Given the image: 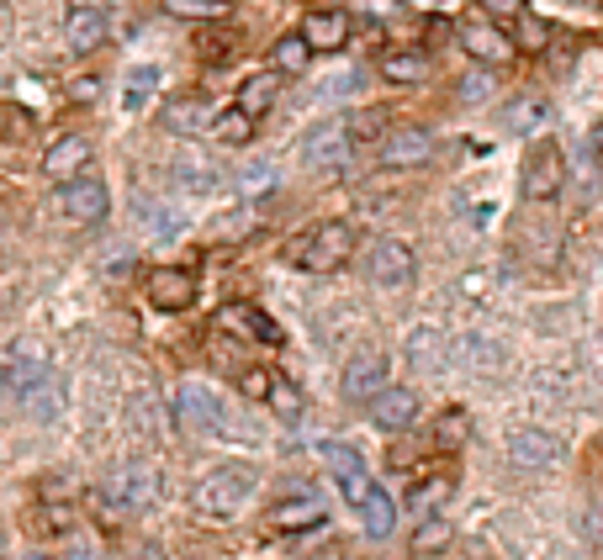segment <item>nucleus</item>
Masks as SVG:
<instances>
[{"instance_id": "obj_39", "label": "nucleus", "mask_w": 603, "mask_h": 560, "mask_svg": "<svg viewBox=\"0 0 603 560\" xmlns=\"http://www.w3.org/2000/svg\"><path fill=\"white\" fill-rule=\"evenodd\" d=\"M482 11H492V16H519L524 5H519V0H482Z\"/></svg>"}, {"instance_id": "obj_37", "label": "nucleus", "mask_w": 603, "mask_h": 560, "mask_svg": "<svg viewBox=\"0 0 603 560\" xmlns=\"http://www.w3.org/2000/svg\"><path fill=\"white\" fill-rule=\"evenodd\" d=\"M181 185L185 191H217V170H207V164H181Z\"/></svg>"}, {"instance_id": "obj_28", "label": "nucleus", "mask_w": 603, "mask_h": 560, "mask_svg": "<svg viewBox=\"0 0 603 560\" xmlns=\"http://www.w3.org/2000/svg\"><path fill=\"white\" fill-rule=\"evenodd\" d=\"M307 64H312V48H307V37H302V32L281 37V43L271 48V69H275V75H302Z\"/></svg>"}, {"instance_id": "obj_42", "label": "nucleus", "mask_w": 603, "mask_h": 560, "mask_svg": "<svg viewBox=\"0 0 603 560\" xmlns=\"http://www.w3.org/2000/svg\"><path fill=\"white\" fill-rule=\"evenodd\" d=\"M577 5H603V0H577Z\"/></svg>"}, {"instance_id": "obj_11", "label": "nucleus", "mask_w": 603, "mask_h": 560, "mask_svg": "<svg viewBox=\"0 0 603 560\" xmlns=\"http://www.w3.org/2000/svg\"><path fill=\"white\" fill-rule=\"evenodd\" d=\"M509 460L519 471H545V466H556L561 460V439L550 434V428H513L509 434Z\"/></svg>"}, {"instance_id": "obj_18", "label": "nucleus", "mask_w": 603, "mask_h": 560, "mask_svg": "<svg viewBox=\"0 0 603 560\" xmlns=\"http://www.w3.org/2000/svg\"><path fill=\"white\" fill-rule=\"evenodd\" d=\"M318 455H323V466L333 471V481L344 487V498H350V507H355V502L365 498V487H371V471H365V460L355 455V449H350V444H339V439H329L323 449H318Z\"/></svg>"}, {"instance_id": "obj_2", "label": "nucleus", "mask_w": 603, "mask_h": 560, "mask_svg": "<svg viewBox=\"0 0 603 560\" xmlns=\"http://www.w3.org/2000/svg\"><path fill=\"white\" fill-rule=\"evenodd\" d=\"M254 466H243V460H228V466H212L202 471V481L191 487V507L202 513V518H234L249 492H254Z\"/></svg>"}, {"instance_id": "obj_31", "label": "nucleus", "mask_w": 603, "mask_h": 560, "mask_svg": "<svg viewBox=\"0 0 603 560\" xmlns=\"http://www.w3.org/2000/svg\"><path fill=\"white\" fill-rule=\"evenodd\" d=\"M265 402H271V413L286 418V423H297L302 418V391L286 381V376H271V397H265Z\"/></svg>"}, {"instance_id": "obj_33", "label": "nucleus", "mask_w": 603, "mask_h": 560, "mask_svg": "<svg viewBox=\"0 0 603 560\" xmlns=\"http://www.w3.org/2000/svg\"><path fill=\"white\" fill-rule=\"evenodd\" d=\"M434 350H440V333H434V328H419V333L408 339V365L429 370V365H434Z\"/></svg>"}, {"instance_id": "obj_27", "label": "nucleus", "mask_w": 603, "mask_h": 560, "mask_svg": "<svg viewBox=\"0 0 603 560\" xmlns=\"http://www.w3.org/2000/svg\"><path fill=\"white\" fill-rule=\"evenodd\" d=\"M466 439H471V413L466 408H445V413L434 418V428H429L434 449H460Z\"/></svg>"}, {"instance_id": "obj_6", "label": "nucleus", "mask_w": 603, "mask_h": 560, "mask_svg": "<svg viewBox=\"0 0 603 560\" xmlns=\"http://www.w3.org/2000/svg\"><path fill=\"white\" fill-rule=\"evenodd\" d=\"M106 502L122 507V513H144L153 498H159V471L153 466H122V471L106 476Z\"/></svg>"}, {"instance_id": "obj_35", "label": "nucleus", "mask_w": 603, "mask_h": 560, "mask_svg": "<svg viewBox=\"0 0 603 560\" xmlns=\"http://www.w3.org/2000/svg\"><path fill=\"white\" fill-rule=\"evenodd\" d=\"M175 16H202V22H212V16H228V0H164Z\"/></svg>"}, {"instance_id": "obj_9", "label": "nucleus", "mask_w": 603, "mask_h": 560, "mask_svg": "<svg viewBox=\"0 0 603 560\" xmlns=\"http://www.w3.org/2000/svg\"><path fill=\"white\" fill-rule=\"evenodd\" d=\"M91 138L86 133H64V138H54V144L43 148V175L54 180V185H64V180L86 175L91 170Z\"/></svg>"}, {"instance_id": "obj_15", "label": "nucleus", "mask_w": 603, "mask_h": 560, "mask_svg": "<svg viewBox=\"0 0 603 560\" xmlns=\"http://www.w3.org/2000/svg\"><path fill=\"white\" fill-rule=\"evenodd\" d=\"M106 32H112V22H106L101 5H75V11L64 16V48L86 59V54H95V48L106 43Z\"/></svg>"}, {"instance_id": "obj_8", "label": "nucleus", "mask_w": 603, "mask_h": 560, "mask_svg": "<svg viewBox=\"0 0 603 560\" xmlns=\"http://www.w3.org/2000/svg\"><path fill=\"white\" fill-rule=\"evenodd\" d=\"M175 408H181L185 428H196V434H228V408H223V397L207 391V386L185 381L181 397H175Z\"/></svg>"}, {"instance_id": "obj_41", "label": "nucleus", "mask_w": 603, "mask_h": 560, "mask_svg": "<svg viewBox=\"0 0 603 560\" xmlns=\"http://www.w3.org/2000/svg\"><path fill=\"white\" fill-rule=\"evenodd\" d=\"M22 560H54V556H48V550H32V556H22Z\"/></svg>"}, {"instance_id": "obj_30", "label": "nucleus", "mask_w": 603, "mask_h": 560, "mask_svg": "<svg viewBox=\"0 0 603 560\" xmlns=\"http://www.w3.org/2000/svg\"><path fill=\"white\" fill-rule=\"evenodd\" d=\"M513 48H524V54H545V48H550V22L530 16V11H519V16H513Z\"/></svg>"}, {"instance_id": "obj_16", "label": "nucleus", "mask_w": 603, "mask_h": 560, "mask_svg": "<svg viewBox=\"0 0 603 560\" xmlns=\"http://www.w3.org/2000/svg\"><path fill=\"white\" fill-rule=\"evenodd\" d=\"M217 328L223 333H239V339H254V344H281V323H275L271 312L249 307V301H228L217 312Z\"/></svg>"}, {"instance_id": "obj_4", "label": "nucleus", "mask_w": 603, "mask_h": 560, "mask_svg": "<svg viewBox=\"0 0 603 560\" xmlns=\"http://www.w3.org/2000/svg\"><path fill=\"white\" fill-rule=\"evenodd\" d=\"M365 275H371V286H382V292H402V286H413L419 260H413V249H408L402 238H376L371 254H365Z\"/></svg>"}, {"instance_id": "obj_12", "label": "nucleus", "mask_w": 603, "mask_h": 560, "mask_svg": "<svg viewBox=\"0 0 603 560\" xmlns=\"http://www.w3.org/2000/svg\"><path fill=\"white\" fill-rule=\"evenodd\" d=\"M365 408H371V423H376V428L402 434V428H413V418H419V391H413V386H382Z\"/></svg>"}, {"instance_id": "obj_36", "label": "nucleus", "mask_w": 603, "mask_h": 560, "mask_svg": "<svg viewBox=\"0 0 603 560\" xmlns=\"http://www.w3.org/2000/svg\"><path fill=\"white\" fill-rule=\"evenodd\" d=\"M0 133L11 138V144H27L32 138V117L22 106H0Z\"/></svg>"}, {"instance_id": "obj_23", "label": "nucleus", "mask_w": 603, "mask_h": 560, "mask_svg": "<svg viewBox=\"0 0 603 560\" xmlns=\"http://www.w3.org/2000/svg\"><path fill=\"white\" fill-rule=\"evenodd\" d=\"M159 64H133L127 75H122V112H144L153 95H159Z\"/></svg>"}, {"instance_id": "obj_26", "label": "nucleus", "mask_w": 603, "mask_h": 560, "mask_svg": "<svg viewBox=\"0 0 603 560\" xmlns=\"http://www.w3.org/2000/svg\"><path fill=\"white\" fill-rule=\"evenodd\" d=\"M382 80H392V85H423L429 80V54H419V48L382 54Z\"/></svg>"}, {"instance_id": "obj_7", "label": "nucleus", "mask_w": 603, "mask_h": 560, "mask_svg": "<svg viewBox=\"0 0 603 560\" xmlns=\"http://www.w3.org/2000/svg\"><path fill=\"white\" fill-rule=\"evenodd\" d=\"M376 153H382L387 170H419V164L434 159V133L429 127H387Z\"/></svg>"}, {"instance_id": "obj_14", "label": "nucleus", "mask_w": 603, "mask_h": 560, "mask_svg": "<svg viewBox=\"0 0 603 560\" xmlns=\"http://www.w3.org/2000/svg\"><path fill=\"white\" fill-rule=\"evenodd\" d=\"M149 301L159 312H185L191 301H196V275L181 265H164V270H149Z\"/></svg>"}, {"instance_id": "obj_24", "label": "nucleus", "mask_w": 603, "mask_h": 560, "mask_svg": "<svg viewBox=\"0 0 603 560\" xmlns=\"http://www.w3.org/2000/svg\"><path fill=\"white\" fill-rule=\"evenodd\" d=\"M275 95H281V75H275V69H260V75H249L239 85V101H234V106L249 112V117H265L275 106Z\"/></svg>"}, {"instance_id": "obj_40", "label": "nucleus", "mask_w": 603, "mask_h": 560, "mask_svg": "<svg viewBox=\"0 0 603 560\" xmlns=\"http://www.w3.org/2000/svg\"><path fill=\"white\" fill-rule=\"evenodd\" d=\"M487 90H492V80H487V75H471V80H466V95H487Z\"/></svg>"}, {"instance_id": "obj_10", "label": "nucleus", "mask_w": 603, "mask_h": 560, "mask_svg": "<svg viewBox=\"0 0 603 560\" xmlns=\"http://www.w3.org/2000/svg\"><path fill=\"white\" fill-rule=\"evenodd\" d=\"M382 386H387V354L382 350L350 354V365H344V376H339V391H344L350 402H371Z\"/></svg>"}, {"instance_id": "obj_32", "label": "nucleus", "mask_w": 603, "mask_h": 560, "mask_svg": "<svg viewBox=\"0 0 603 560\" xmlns=\"http://www.w3.org/2000/svg\"><path fill=\"white\" fill-rule=\"evenodd\" d=\"M344 133H350V144H376V138L387 133V112H382V106H371V112H355V117L344 122Z\"/></svg>"}, {"instance_id": "obj_13", "label": "nucleus", "mask_w": 603, "mask_h": 560, "mask_svg": "<svg viewBox=\"0 0 603 560\" xmlns=\"http://www.w3.org/2000/svg\"><path fill=\"white\" fill-rule=\"evenodd\" d=\"M455 37H460V48H466L477 64L503 69V64L513 59V37H503V32L492 27V22H482V16H477V22H460V27H455Z\"/></svg>"}, {"instance_id": "obj_25", "label": "nucleus", "mask_w": 603, "mask_h": 560, "mask_svg": "<svg viewBox=\"0 0 603 560\" xmlns=\"http://www.w3.org/2000/svg\"><path fill=\"white\" fill-rule=\"evenodd\" d=\"M451 539H455L451 518H445V513H429L419 529H413V545H408V556H413V560H434V556H445V550H451Z\"/></svg>"}, {"instance_id": "obj_34", "label": "nucleus", "mask_w": 603, "mask_h": 560, "mask_svg": "<svg viewBox=\"0 0 603 560\" xmlns=\"http://www.w3.org/2000/svg\"><path fill=\"white\" fill-rule=\"evenodd\" d=\"M545 117H550L545 101H519V106L509 112V127L513 133H535V127H545Z\"/></svg>"}, {"instance_id": "obj_17", "label": "nucleus", "mask_w": 603, "mask_h": 560, "mask_svg": "<svg viewBox=\"0 0 603 560\" xmlns=\"http://www.w3.org/2000/svg\"><path fill=\"white\" fill-rule=\"evenodd\" d=\"M350 133H344V122H323V127H312L307 133V144H302V159H307V170H339L344 159H350Z\"/></svg>"}, {"instance_id": "obj_38", "label": "nucleus", "mask_w": 603, "mask_h": 560, "mask_svg": "<svg viewBox=\"0 0 603 560\" xmlns=\"http://www.w3.org/2000/svg\"><path fill=\"white\" fill-rule=\"evenodd\" d=\"M271 376H275V370H243L239 391H243V397H254V402H265V397H271Z\"/></svg>"}, {"instance_id": "obj_19", "label": "nucleus", "mask_w": 603, "mask_h": 560, "mask_svg": "<svg viewBox=\"0 0 603 560\" xmlns=\"http://www.w3.org/2000/svg\"><path fill=\"white\" fill-rule=\"evenodd\" d=\"M164 133H175V138H196V133H207L212 127V101L207 95H175V101H164Z\"/></svg>"}, {"instance_id": "obj_3", "label": "nucleus", "mask_w": 603, "mask_h": 560, "mask_svg": "<svg viewBox=\"0 0 603 560\" xmlns=\"http://www.w3.org/2000/svg\"><path fill=\"white\" fill-rule=\"evenodd\" d=\"M59 212L75 222V228H95V222H106V212H112V191H106V180L101 175H75L59 185Z\"/></svg>"}, {"instance_id": "obj_22", "label": "nucleus", "mask_w": 603, "mask_h": 560, "mask_svg": "<svg viewBox=\"0 0 603 560\" xmlns=\"http://www.w3.org/2000/svg\"><path fill=\"white\" fill-rule=\"evenodd\" d=\"M265 524H271V529H281V534L318 529V524H323V502H318V498H281V502H271Z\"/></svg>"}, {"instance_id": "obj_21", "label": "nucleus", "mask_w": 603, "mask_h": 560, "mask_svg": "<svg viewBox=\"0 0 603 560\" xmlns=\"http://www.w3.org/2000/svg\"><path fill=\"white\" fill-rule=\"evenodd\" d=\"M355 513H361V529L371 534V539H387V534L397 529V498L387 492V487H365V498L355 502Z\"/></svg>"}, {"instance_id": "obj_1", "label": "nucleus", "mask_w": 603, "mask_h": 560, "mask_svg": "<svg viewBox=\"0 0 603 560\" xmlns=\"http://www.w3.org/2000/svg\"><path fill=\"white\" fill-rule=\"evenodd\" d=\"M350 254H355V228L350 222H318V228H307L302 238L286 243V265L307 270V275H333V270L350 265Z\"/></svg>"}, {"instance_id": "obj_20", "label": "nucleus", "mask_w": 603, "mask_h": 560, "mask_svg": "<svg viewBox=\"0 0 603 560\" xmlns=\"http://www.w3.org/2000/svg\"><path fill=\"white\" fill-rule=\"evenodd\" d=\"M302 37H307L312 54H339V48L350 43V16H344V11H312V16L302 22Z\"/></svg>"}, {"instance_id": "obj_29", "label": "nucleus", "mask_w": 603, "mask_h": 560, "mask_svg": "<svg viewBox=\"0 0 603 560\" xmlns=\"http://www.w3.org/2000/svg\"><path fill=\"white\" fill-rule=\"evenodd\" d=\"M212 138H217V144H249V138H254V117H249V112H239V106H228V112H217V117H212Z\"/></svg>"}, {"instance_id": "obj_5", "label": "nucleus", "mask_w": 603, "mask_h": 560, "mask_svg": "<svg viewBox=\"0 0 603 560\" xmlns=\"http://www.w3.org/2000/svg\"><path fill=\"white\" fill-rule=\"evenodd\" d=\"M519 185H524V202H556V196H561V185H567L561 148H556V144H535V148H530Z\"/></svg>"}]
</instances>
